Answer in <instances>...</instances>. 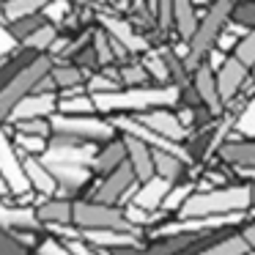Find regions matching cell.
<instances>
[{
	"label": "cell",
	"mask_w": 255,
	"mask_h": 255,
	"mask_svg": "<svg viewBox=\"0 0 255 255\" xmlns=\"http://www.w3.org/2000/svg\"><path fill=\"white\" fill-rule=\"evenodd\" d=\"M99 116L121 110H134L143 113L151 107H170L181 99L176 85H137V88H124V91H105V94H91Z\"/></svg>",
	"instance_id": "cell-1"
},
{
	"label": "cell",
	"mask_w": 255,
	"mask_h": 255,
	"mask_svg": "<svg viewBox=\"0 0 255 255\" xmlns=\"http://www.w3.org/2000/svg\"><path fill=\"white\" fill-rule=\"evenodd\" d=\"M50 66H52V58L44 55V52H39L33 61L25 63V66L8 80L3 88H0V127H8L14 107H17L19 102H22L25 96L39 85V80L50 72Z\"/></svg>",
	"instance_id": "cell-2"
},
{
	"label": "cell",
	"mask_w": 255,
	"mask_h": 255,
	"mask_svg": "<svg viewBox=\"0 0 255 255\" xmlns=\"http://www.w3.org/2000/svg\"><path fill=\"white\" fill-rule=\"evenodd\" d=\"M239 0H214L211 3V8L206 11V17L198 22V28H195V36L189 39V66H198V61L206 55L209 50H214L217 39H220L222 28L228 25V19H231L233 8H236Z\"/></svg>",
	"instance_id": "cell-3"
},
{
	"label": "cell",
	"mask_w": 255,
	"mask_h": 255,
	"mask_svg": "<svg viewBox=\"0 0 255 255\" xmlns=\"http://www.w3.org/2000/svg\"><path fill=\"white\" fill-rule=\"evenodd\" d=\"M52 134H69V137L85 140V143H107L110 137H116L118 129L113 127V121L99 118V113L94 116H66V113H52L50 116Z\"/></svg>",
	"instance_id": "cell-4"
},
{
	"label": "cell",
	"mask_w": 255,
	"mask_h": 255,
	"mask_svg": "<svg viewBox=\"0 0 255 255\" xmlns=\"http://www.w3.org/2000/svg\"><path fill=\"white\" fill-rule=\"evenodd\" d=\"M72 222L80 231H134V225H129V220L124 217L121 206L99 203L91 198L74 200Z\"/></svg>",
	"instance_id": "cell-5"
},
{
	"label": "cell",
	"mask_w": 255,
	"mask_h": 255,
	"mask_svg": "<svg viewBox=\"0 0 255 255\" xmlns=\"http://www.w3.org/2000/svg\"><path fill=\"white\" fill-rule=\"evenodd\" d=\"M137 178L129 162H121L116 170H110L107 176H96L94 187L88 189L91 200H99V203H110V206H124L129 203V198L137 189Z\"/></svg>",
	"instance_id": "cell-6"
},
{
	"label": "cell",
	"mask_w": 255,
	"mask_h": 255,
	"mask_svg": "<svg viewBox=\"0 0 255 255\" xmlns=\"http://www.w3.org/2000/svg\"><path fill=\"white\" fill-rule=\"evenodd\" d=\"M0 176H3V181H6L11 198L33 192L30 184H28V178H25L22 165H19V154H17V148H14V143H11L8 127H0Z\"/></svg>",
	"instance_id": "cell-7"
},
{
	"label": "cell",
	"mask_w": 255,
	"mask_h": 255,
	"mask_svg": "<svg viewBox=\"0 0 255 255\" xmlns=\"http://www.w3.org/2000/svg\"><path fill=\"white\" fill-rule=\"evenodd\" d=\"M47 167H50L52 178L58 181V192L61 198H72V195L83 192L85 187H91V181H94V170L85 165H66V162H44Z\"/></svg>",
	"instance_id": "cell-8"
},
{
	"label": "cell",
	"mask_w": 255,
	"mask_h": 255,
	"mask_svg": "<svg viewBox=\"0 0 255 255\" xmlns=\"http://www.w3.org/2000/svg\"><path fill=\"white\" fill-rule=\"evenodd\" d=\"M33 211L39 217L41 228L47 225H72L74 217V200L72 198H61V195H36L33 198Z\"/></svg>",
	"instance_id": "cell-9"
},
{
	"label": "cell",
	"mask_w": 255,
	"mask_h": 255,
	"mask_svg": "<svg viewBox=\"0 0 255 255\" xmlns=\"http://www.w3.org/2000/svg\"><path fill=\"white\" fill-rule=\"evenodd\" d=\"M137 121L145 124L151 132H156V134H162V137L173 140V143H178V140L187 134L181 118H178L176 113H170L167 107H151V110L137 113Z\"/></svg>",
	"instance_id": "cell-10"
},
{
	"label": "cell",
	"mask_w": 255,
	"mask_h": 255,
	"mask_svg": "<svg viewBox=\"0 0 255 255\" xmlns=\"http://www.w3.org/2000/svg\"><path fill=\"white\" fill-rule=\"evenodd\" d=\"M99 25L113 41H118V44L129 52V55L148 52V41H145L137 30H132L129 22H124V19H118V17H110V14H99Z\"/></svg>",
	"instance_id": "cell-11"
},
{
	"label": "cell",
	"mask_w": 255,
	"mask_h": 255,
	"mask_svg": "<svg viewBox=\"0 0 255 255\" xmlns=\"http://www.w3.org/2000/svg\"><path fill=\"white\" fill-rule=\"evenodd\" d=\"M11 198V195H8ZM8 198H0V228L6 233H17V231H39L41 222L36 217L33 206H17Z\"/></svg>",
	"instance_id": "cell-12"
},
{
	"label": "cell",
	"mask_w": 255,
	"mask_h": 255,
	"mask_svg": "<svg viewBox=\"0 0 255 255\" xmlns=\"http://www.w3.org/2000/svg\"><path fill=\"white\" fill-rule=\"evenodd\" d=\"M58 110V94L55 91H30L11 113V121H25V118H50Z\"/></svg>",
	"instance_id": "cell-13"
},
{
	"label": "cell",
	"mask_w": 255,
	"mask_h": 255,
	"mask_svg": "<svg viewBox=\"0 0 255 255\" xmlns=\"http://www.w3.org/2000/svg\"><path fill=\"white\" fill-rule=\"evenodd\" d=\"M17 154H19V151H17ZM19 165H22L25 178H28L30 189H33L36 195H47V198H52V195L58 192V181L52 178L50 167L44 165V159H41V156L19 154Z\"/></svg>",
	"instance_id": "cell-14"
},
{
	"label": "cell",
	"mask_w": 255,
	"mask_h": 255,
	"mask_svg": "<svg viewBox=\"0 0 255 255\" xmlns=\"http://www.w3.org/2000/svg\"><path fill=\"white\" fill-rule=\"evenodd\" d=\"M124 143H127V162L132 165L134 178L148 181L154 176V148L145 140L134 137V134H124Z\"/></svg>",
	"instance_id": "cell-15"
},
{
	"label": "cell",
	"mask_w": 255,
	"mask_h": 255,
	"mask_svg": "<svg viewBox=\"0 0 255 255\" xmlns=\"http://www.w3.org/2000/svg\"><path fill=\"white\" fill-rule=\"evenodd\" d=\"M247 72H250V66H244V63L239 61L236 55H233V58H225V61H222V66L217 69V88H220L222 105H225V102H231L233 94H236V91L244 85V80H247Z\"/></svg>",
	"instance_id": "cell-16"
},
{
	"label": "cell",
	"mask_w": 255,
	"mask_h": 255,
	"mask_svg": "<svg viewBox=\"0 0 255 255\" xmlns=\"http://www.w3.org/2000/svg\"><path fill=\"white\" fill-rule=\"evenodd\" d=\"M121 162H127V143H124V134L121 137L116 134L107 143H99V148L94 154V162H91V170H94V176H107Z\"/></svg>",
	"instance_id": "cell-17"
},
{
	"label": "cell",
	"mask_w": 255,
	"mask_h": 255,
	"mask_svg": "<svg viewBox=\"0 0 255 255\" xmlns=\"http://www.w3.org/2000/svg\"><path fill=\"white\" fill-rule=\"evenodd\" d=\"M198 99L209 107L211 113H220L222 110V96L220 88H217V74L211 72V63H200L195 66V83H192Z\"/></svg>",
	"instance_id": "cell-18"
},
{
	"label": "cell",
	"mask_w": 255,
	"mask_h": 255,
	"mask_svg": "<svg viewBox=\"0 0 255 255\" xmlns=\"http://www.w3.org/2000/svg\"><path fill=\"white\" fill-rule=\"evenodd\" d=\"M50 80L55 83V91H58V94H63V91L85 88L88 72H85L83 66H77L74 61H52V66H50Z\"/></svg>",
	"instance_id": "cell-19"
},
{
	"label": "cell",
	"mask_w": 255,
	"mask_h": 255,
	"mask_svg": "<svg viewBox=\"0 0 255 255\" xmlns=\"http://www.w3.org/2000/svg\"><path fill=\"white\" fill-rule=\"evenodd\" d=\"M55 113H66V116H94L96 113L94 96L85 88L63 91V94H58V110Z\"/></svg>",
	"instance_id": "cell-20"
},
{
	"label": "cell",
	"mask_w": 255,
	"mask_h": 255,
	"mask_svg": "<svg viewBox=\"0 0 255 255\" xmlns=\"http://www.w3.org/2000/svg\"><path fill=\"white\" fill-rule=\"evenodd\" d=\"M52 0H3L0 6V25L11 22L19 17H30V14H41Z\"/></svg>",
	"instance_id": "cell-21"
},
{
	"label": "cell",
	"mask_w": 255,
	"mask_h": 255,
	"mask_svg": "<svg viewBox=\"0 0 255 255\" xmlns=\"http://www.w3.org/2000/svg\"><path fill=\"white\" fill-rule=\"evenodd\" d=\"M58 36H61V28H58L55 22H50V19H47V22H41L33 33L25 36V39L19 41V47H28V50H33V52H44V55H47V52H50V47L55 44Z\"/></svg>",
	"instance_id": "cell-22"
},
{
	"label": "cell",
	"mask_w": 255,
	"mask_h": 255,
	"mask_svg": "<svg viewBox=\"0 0 255 255\" xmlns=\"http://www.w3.org/2000/svg\"><path fill=\"white\" fill-rule=\"evenodd\" d=\"M173 25H176L181 41H187V44H189V39L195 36V28H198L192 0H176V3H173Z\"/></svg>",
	"instance_id": "cell-23"
},
{
	"label": "cell",
	"mask_w": 255,
	"mask_h": 255,
	"mask_svg": "<svg viewBox=\"0 0 255 255\" xmlns=\"http://www.w3.org/2000/svg\"><path fill=\"white\" fill-rule=\"evenodd\" d=\"M184 156L173 154V151H165V148H154V176L159 178H167V181H176L184 170Z\"/></svg>",
	"instance_id": "cell-24"
},
{
	"label": "cell",
	"mask_w": 255,
	"mask_h": 255,
	"mask_svg": "<svg viewBox=\"0 0 255 255\" xmlns=\"http://www.w3.org/2000/svg\"><path fill=\"white\" fill-rule=\"evenodd\" d=\"M11 132V129H8ZM47 140L50 137H39V134H22V132H11V143L19 154H30V156H41L47 151Z\"/></svg>",
	"instance_id": "cell-25"
},
{
	"label": "cell",
	"mask_w": 255,
	"mask_h": 255,
	"mask_svg": "<svg viewBox=\"0 0 255 255\" xmlns=\"http://www.w3.org/2000/svg\"><path fill=\"white\" fill-rule=\"evenodd\" d=\"M118 83L124 85V88H137V85H148L151 74L145 72L143 63H124L121 69H118Z\"/></svg>",
	"instance_id": "cell-26"
},
{
	"label": "cell",
	"mask_w": 255,
	"mask_h": 255,
	"mask_svg": "<svg viewBox=\"0 0 255 255\" xmlns=\"http://www.w3.org/2000/svg\"><path fill=\"white\" fill-rule=\"evenodd\" d=\"M11 132H22V134H39V137H50L52 127H50V118H25V121H14L8 124Z\"/></svg>",
	"instance_id": "cell-27"
},
{
	"label": "cell",
	"mask_w": 255,
	"mask_h": 255,
	"mask_svg": "<svg viewBox=\"0 0 255 255\" xmlns=\"http://www.w3.org/2000/svg\"><path fill=\"white\" fill-rule=\"evenodd\" d=\"M225 159H233L239 165H255V143H236V145H225L222 148Z\"/></svg>",
	"instance_id": "cell-28"
},
{
	"label": "cell",
	"mask_w": 255,
	"mask_h": 255,
	"mask_svg": "<svg viewBox=\"0 0 255 255\" xmlns=\"http://www.w3.org/2000/svg\"><path fill=\"white\" fill-rule=\"evenodd\" d=\"M233 55H236L244 66H250V69L255 66V28H250L247 33L242 36V41L236 44V52H233Z\"/></svg>",
	"instance_id": "cell-29"
},
{
	"label": "cell",
	"mask_w": 255,
	"mask_h": 255,
	"mask_svg": "<svg viewBox=\"0 0 255 255\" xmlns=\"http://www.w3.org/2000/svg\"><path fill=\"white\" fill-rule=\"evenodd\" d=\"M36 255H72V253H69V247L61 239L50 233L47 239H41V242L36 244Z\"/></svg>",
	"instance_id": "cell-30"
},
{
	"label": "cell",
	"mask_w": 255,
	"mask_h": 255,
	"mask_svg": "<svg viewBox=\"0 0 255 255\" xmlns=\"http://www.w3.org/2000/svg\"><path fill=\"white\" fill-rule=\"evenodd\" d=\"M173 3L176 0H156V19H159L162 28L173 25Z\"/></svg>",
	"instance_id": "cell-31"
},
{
	"label": "cell",
	"mask_w": 255,
	"mask_h": 255,
	"mask_svg": "<svg viewBox=\"0 0 255 255\" xmlns=\"http://www.w3.org/2000/svg\"><path fill=\"white\" fill-rule=\"evenodd\" d=\"M8 187H6V181H3V176H0V198H8Z\"/></svg>",
	"instance_id": "cell-32"
},
{
	"label": "cell",
	"mask_w": 255,
	"mask_h": 255,
	"mask_svg": "<svg viewBox=\"0 0 255 255\" xmlns=\"http://www.w3.org/2000/svg\"><path fill=\"white\" fill-rule=\"evenodd\" d=\"M80 3H96V6H105V0H80Z\"/></svg>",
	"instance_id": "cell-33"
},
{
	"label": "cell",
	"mask_w": 255,
	"mask_h": 255,
	"mask_svg": "<svg viewBox=\"0 0 255 255\" xmlns=\"http://www.w3.org/2000/svg\"><path fill=\"white\" fill-rule=\"evenodd\" d=\"M105 3H107V6H110V3H118V0H105Z\"/></svg>",
	"instance_id": "cell-34"
}]
</instances>
